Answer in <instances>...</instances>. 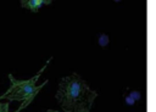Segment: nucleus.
<instances>
[{
  "instance_id": "nucleus-1",
  "label": "nucleus",
  "mask_w": 156,
  "mask_h": 112,
  "mask_svg": "<svg viewBox=\"0 0 156 112\" xmlns=\"http://www.w3.org/2000/svg\"><path fill=\"white\" fill-rule=\"evenodd\" d=\"M55 97L63 112H91L98 93L78 73H72L61 78Z\"/></svg>"
},
{
  "instance_id": "nucleus-2",
  "label": "nucleus",
  "mask_w": 156,
  "mask_h": 112,
  "mask_svg": "<svg viewBox=\"0 0 156 112\" xmlns=\"http://www.w3.org/2000/svg\"><path fill=\"white\" fill-rule=\"evenodd\" d=\"M50 61H51V59H49L45 62V65L42 67V70H40L34 77H32L29 79H26V80L16 79L12 74H9V79H10V82H11V85L3 95H0V100L21 101L22 105L18 107L17 112L26 109V107L33 101V99L37 96V94L42 90L45 84L48 83V80H44V83H42L40 85H37V80L42 76V73L44 72V70L47 68V66L49 65Z\"/></svg>"
},
{
  "instance_id": "nucleus-3",
  "label": "nucleus",
  "mask_w": 156,
  "mask_h": 112,
  "mask_svg": "<svg viewBox=\"0 0 156 112\" xmlns=\"http://www.w3.org/2000/svg\"><path fill=\"white\" fill-rule=\"evenodd\" d=\"M53 0H21L22 7L27 9L32 12H37L42 6L51 4Z\"/></svg>"
},
{
  "instance_id": "nucleus-4",
  "label": "nucleus",
  "mask_w": 156,
  "mask_h": 112,
  "mask_svg": "<svg viewBox=\"0 0 156 112\" xmlns=\"http://www.w3.org/2000/svg\"><path fill=\"white\" fill-rule=\"evenodd\" d=\"M99 44H100V46H107V44H109V35L106 34H101L99 37Z\"/></svg>"
},
{
  "instance_id": "nucleus-5",
  "label": "nucleus",
  "mask_w": 156,
  "mask_h": 112,
  "mask_svg": "<svg viewBox=\"0 0 156 112\" xmlns=\"http://www.w3.org/2000/svg\"><path fill=\"white\" fill-rule=\"evenodd\" d=\"M0 112H10V104L9 102L0 104Z\"/></svg>"
},
{
  "instance_id": "nucleus-6",
  "label": "nucleus",
  "mask_w": 156,
  "mask_h": 112,
  "mask_svg": "<svg viewBox=\"0 0 156 112\" xmlns=\"http://www.w3.org/2000/svg\"><path fill=\"white\" fill-rule=\"evenodd\" d=\"M131 97H132V99L133 100H139L140 99V93H138V91H133L132 94H131Z\"/></svg>"
},
{
  "instance_id": "nucleus-7",
  "label": "nucleus",
  "mask_w": 156,
  "mask_h": 112,
  "mask_svg": "<svg viewBox=\"0 0 156 112\" xmlns=\"http://www.w3.org/2000/svg\"><path fill=\"white\" fill-rule=\"evenodd\" d=\"M45 112H59V111H56V110H48V111H45Z\"/></svg>"
},
{
  "instance_id": "nucleus-8",
  "label": "nucleus",
  "mask_w": 156,
  "mask_h": 112,
  "mask_svg": "<svg viewBox=\"0 0 156 112\" xmlns=\"http://www.w3.org/2000/svg\"><path fill=\"white\" fill-rule=\"evenodd\" d=\"M113 1H116V3H118V1H121V0H113Z\"/></svg>"
}]
</instances>
